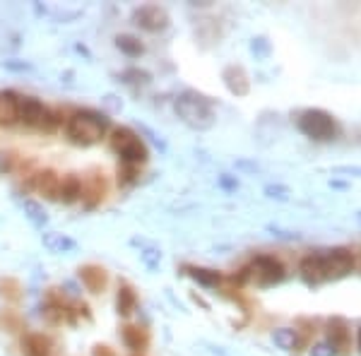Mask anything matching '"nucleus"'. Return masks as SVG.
<instances>
[{
  "mask_svg": "<svg viewBox=\"0 0 361 356\" xmlns=\"http://www.w3.org/2000/svg\"><path fill=\"white\" fill-rule=\"evenodd\" d=\"M111 128V118L94 109H77L65 123V138L77 147L97 145Z\"/></svg>",
  "mask_w": 361,
  "mask_h": 356,
  "instance_id": "f257e3e1",
  "label": "nucleus"
},
{
  "mask_svg": "<svg viewBox=\"0 0 361 356\" xmlns=\"http://www.w3.org/2000/svg\"><path fill=\"white\" fill-rule=\"evenodd\" d=\"M173 111L180 121L193 130H210L217 123V114H214V104L210 97L195 92V89H185L173 99Z\"/></svg>",
  "mask_w": 361,
  "mask_h": 356,
  "instance_id": "f03ea898",
  "label": "nucleus"
},
{
  "mask_svg": "<svg viewBox=\"0 0 361 356\" xmlns=\"http://www.w3.org/2000/svg\"><path fill=\"white\" fill-rule=\"evenodd\" d=\"M296 128L313 143H332L340 135V123L323 109H303L296 116Z\"/></svg>",
  "mask_w": 361,
  "mask_h": 356,
  "instance_id": "7ed1b4c3",
  "label": "nucleus"
},
{
  "mask_svg": "<svg viewBox=\"0 0 361 356\" xmlns=\"http://www.w3.org/2000/svg\"><path fill=\"white\" fill-rule=\"evenodd\" d=\"M131 20L135 27H140L143 32L150 34H162L169 29L171 20H169V13L159 5H140L131 13Z\"/></svg>",
  "mask_w": 361,
  "mask_h": 356,
  "instance_id": "20e7f679",
  "label": "nucleus"
},
{
  "mask_svg": "<svg viewBox=\"0 0 361 356\" xmlns=\"http://www.w3.org/2000/svg\"><path fill=\"white\" fill-rule=\"evenodd\" d=\"M251 275L256 277V282L261 286H273L284 282L287 270L275 256H256L251 263Z\"/></svg>",
  "mask_w": 361,
  "mask_h": 356,
  "instance_id": "39448f33",
  "label": "nucleus"
},
{
  "mask_svg": "<svg viewBox=\"0 0 361 356\" xmlns=\"http://www.w3.org/2000/svg\"><path fill=\"white\" fill-rule=\"evenodd\" d=\"M323 263H325V275L330 279H345L354 270V253L345 246H335L323 251Z\"/></svg>",
  "mask_w": 361,
  "mask_h": 356,
  "instance_id": "423d86ee",
  "label": "nucleus"
},
{
  "mask_svg": "<svg viewBox=\"0 0 361 356\" xmlns=\"http://www.w3.org/2000/svg\"><path fill=\"white\" fill-rule=\"evenodd\" d=\"M298 275H301L303 284L306 286H320L328 282V275H325V263H323V251L318 253H308V256L301 258V265H298Z\"/></svg>",
  "mask_w": 361,
  "mask_h": 356,
  "instance_id": "0eeeda50",
  "label": "nucleus"
},
{
  "mask_svg": "<svg viewBox=\"0 0 361 356\" xmlns=\"http://www.w3.org/2000/svg\"><path fill=\"white\" fill-rule=\"evenodd\" d=\"M44 114H46V106L37 97H20V104H17V123H22L25 128H41Z\"/></svg>",
  "mask_w": 361,
  "mask_h": 356,
  "instance_id": "6e6552de",
  "label": "nucleus"
},
{
  "mask_svg": "<svg viewBox=\"0 0 361 356\" xmlns=\"http://www.w3.org/2000/svg\"><path fill=\"white\" fill-rule=\"evenodd\" d=\"M222 82L234 97H248V92H251V77H248V72L244 70V65L231 63L224 67Z\"/></svg>",
  "mask_w": 361,
  "mask_h": 356,
  "instance_id": "1a4fd4ad",
  "label": "nucleus"
},
{
  "mask_svg": "<svg viewBox=\"0 0 361 356\" xmlns=\"http://www.w3.org/2000/svg\"><path fill=\"white\" fill-rule=\"evenodd\" d=\"M328 342L332 344V349L337 352V356H345L352 342V330H349L345 318H330L328 320Z\"/></svg>",
  "mask_w": 361,
  "mask_h": 356,
  "instance_id": "9d476101",
  "label": "nucleus"
},
{
  "mask_svg": "<svg viewBox=\"0 0 361 356\" xmlns=\"http://www.w3.org/2000/svg\"><path fill=\"white\" fill-rule=\"evenodd\" d=\"M106 195V180L101 173H89L87 180H82V197L80 200L84 202V207L87 210H94V207L99 205L101 200H104Z\"/></svg>",
  "mask_w": 361,
  "mask_h": 356,
  "instance_id": "9b49d317",
  "label": "nucleus"
},
{
  "mask_svg": "<svg viewBox=\"0 0 361 356\" xmlns=\"http://www.w3.org/2000/svg\"><path fill=\"white\" fill-rule=\"evenodd\" d=\"M77 277H80L82 286L87 291L92 294H104L106 284H109V275H106L104 268H99V265H82L80 270H77Z\"/></svg>",
  "mask_w": 361,
  "mask_h": 356,
  "instance_id": "f8f14e48",
  "label": "nucleus"
},
{
  "mask_svg": "<svg viewBox=\"0 0 361 356\" xmlns=\"http://www.w3.org/2000/svg\"><path fill=\"white\" fill-rule=\"evenodd\" d=\"M32 183H34V188H37L44 197H48V200H58L60 178H58V173H55L53 169H44V171L34 173Z\"/></svg>",
  "mask_w": 361,
  "mask_h": 356,
  "instance_id": "ddd939ff",
  "label": "nucleus"
},
{
  "mask_svg": "<svg viewBox=\"0 0 361 356\" xmlns=\"http://www.w3.org/2000/svg\"><path fill=\"white\" fill-rule=\"evenodd\" d=\"M22 349H25V356H48L53 349V340L44 332H29L22 340Z\"/></svg>",
  "mask_w": 361,
  "mask_h": 356,
  "instance_id": "4468645a",
  "label": "nucleus"
},
{
  "mask_svg": "<svg viewBox=\"0 0 361 356\" xmlns=\"http://www.w3.org/2000/svg\"><path fill=\"white\" fill-rule=\"evenodd\" d=\"M121 340L133 354H140V352L147 349L150 335H147V330H143V327H138V325H126L121 330Z\"/></svg>",
  "mask_w": 361,
  "mask_h": 356,
  "instance_id": "2eb2a0df",
  "label": "nucleus"
},
{
  "mask_svg": "<svg viewBox=\"0 0 361 356\" xmlns=\"http://www.w3.org/2000/svg\"><path fill=\"white\" fill-rule=\"evenodd\" d=\"M17 104H20V94L13 89L0 92V126L10 128L17 123Z\"/></svg>",
  "mask_w": 361,
  "mask_h": 356,
  "instance_id": "dca6fc26",
  "label": "nucleus"
},
{
  "mask_svg": "<svg viewBox=\"0 0 361 356\" xmlns=\"http://www.w3.org/2000/svg\"><path fill=\"white\" fill-rule=\"evenodd\" d=\"M118 157H121L123 164H131V166H140L150 159V152H147V145L143 143L140 138H135L133 143H128L123 150H118Z\"/></svg>",
  "mask_w": 361,
  "mask_h": 356,
  "instance_id": "f3484780",
  "label": "nucleus"
},
{
  "mask_svg": "<svg viewBox=\"0 0 361 356\" xmlns=\"http://www.w3.org/2000/svg\"><path fill=\"white\" fill-rule=\"evenodd\" d=\"M116 310L121 318H131V315L138 310V294L131 284H121L116 294Z\"/></svg>",
  "mask_w": 361,
  "mask_h": 356,
  "instance_id": "a211bd4d",
  "label": "nucleus"
},
{
  "mask_svg": "<svg viewBox=\"0 0 361 356\" xmlns=\"http://www.w3.org/2000/svg\"><path fill=\"white\" fill-rule=\"evenodd\" d=\"M80 197H82V178L80 176L70 173V176H65L63 180H60L58 200L63 202V205H75Z\"/></svg>",
  "mask_w": 361,
  "mask_h": 356,
  "instance_id": "6ab92c4d",
  "label": "nucleus"
},
{
  "mask_svg": "<svg viewBox=\"0 0 361 356\" xmlns=\"http://www.w3.org/2000/svg\"><path fill=\"white\" fill-rule=\"evenodd\" d=\"M185 275L193 277L200 286H207V289H212V286L222 284L224 275L217 272V270H210V268H195V265H185Z\"/></svg>",
  "mask_w": 361,
  "mask_h": 356,
  "instance_id": "aec40b11",
  "label": "nucleus"
},
{
  "mask_svg": "<svg viewBox=\"0 0 361 356\" xmlns=\"http://www.w3.org/2000/svg\"><path fill=\"white\" fill-rule=\"evenodd\" d=\"M41 241L51 253H72V251H77V241L70 239V236H65V234H58V231H48V234H44Z\"/></svg>",
  "mask_w": 361,
  "mask_h": 356,
  "instance_id": "412c9836",
  "label": "nucleus"
},
{
  "mask_svg": "<svg viewBox=\"0 0 361 356\" xmlns=\"http://www.w3.org/2000/svg\"><path fill=\"white\" fill-rule=\"evenodd\" d=\"M116 48L121 51V53H126L128 58H140V55L145 53V44L140 41L138 37H133V34H118Z\"/></svg>",
  "mask_w": 361,
  "mask_h": 356,
  "instance_id": "4be33fe9",
  "label": "nucleus"
},
{
  "mask_svg": "<svg viewBox=\"0 0 361 356\" xmlns=\"http://www.w3.org/2000/svg\"><path fill=\"white\" fill-rule=\"evenodd\" d=\"M273 342L282 352H294L298 344V332L294 327H277V330H273Z\"/></svg>",
  "mask_w": 361,
  "mask_h": 356,
  "instance_id": "5701e85b",
  "label": "nucleus"
},
{
  "mask_svg": "<svg viewBox=\"0 0 361 356\" xmlns=\"http://www.w3.org/2000/svg\"><path fill=\"white\" fill-rule=\"evenodd\" d=\"M22 210H25L27 219H29V222L37 229H44L48 224V214H46V210H44V207L39 205L37 200H25V202H22Z\"/></svg>",
  "mask_w": 361,
  "mask_h": 356,
  "instance_id": "b1692460",
  "label": "nucleus"
},
{
  "mask_svg": "<svg viewBox=\"0 0 361 356\" xmlns=\"http://www.w3.org/2000/svg\"><path fill=\"white\" fill-rule=\"evenodd\" d=\"M135 138H138V135H135L133 128H126V126L114 128V130H111V150H114V152L123 150V147H126L128 143H133Z\"/></svg>",
  "mask_w": 361,
  "mask_h": 356,
  "instance_id": "393cba45",
  "label": "nucleus"
},
{
  "mask_svg": "<svg viewBox=\"0 0 361 356\" xmlns=\"http://www.w3.org/2000/svg\"><path fill=\"white\" fill-rule=\"evenodd\" d=\"M248 48H251V53L256 55L258 60H268L270 55H273V44H270L268 37H253Z\"/></svg>",
  "mask_w": 361,
  "mask_h": 356,
  "instance_id": "a878e982",
  "label": "nucleus"
},
{
  "mask_svg": "<svg viewBox=\"0 0 361 356\" xmlns=\"http://www.w3.org/2000/svg\"><path fill=\"white\" fill-rule=\"evenodd\" d=\"M263 193L270 197V200H280V202H284V200H289V195H291V190H289V185H284V183H268L263 188Z\"/></svg>",
  "mask_w": 361,
  "mask_h": 356,
  "instance_id": "bb28decb",
  "label": "nucleus"
},
{
  "mask_svg": "<svg viewBox=\"0 0 361 356\" xmlns=\"http://www.w3.org/2000/svg\"><path fill=\"white\" fill-rule=\"evenodd\" d=\"M121 80L126 84H147L150 82V72L140 70V67H128V70H123Z\"/></svg>",
  "mask_w": 361,
  "mask_h": 356,
  "instance_id": "cd10ccee",
  "label": "nucleus"
},
{
  "mask_svg": "<svg viewBox=\"0 0 361 356\" xmlns=\"http://www.w3.org/2000/svg\"><path fill=\"white\" fill-rule=\"evenodd\" d=\"M58 126H63V111H60V109H46L41 128L46 130V133H53Z\"/></svg>",
  "mask_w": 361,
  "mask_h": 356,
  "instance_id": "c85d7f7f",
  "label": "nucleus"
},
{
  "mask_svg": "<svg viewBox=\"0 0 361 356\" xmlns=\"http://www.w3.org/2000/svg\"><path fill=\"white\" fill-rule=\"evenodd\" d=\"M22 286L17 279H0V294H3L5 298H10V301H20L22 298Z\"/></svg>",
  "mask_w": 361,
  "mask_h": 356,
  "instance_id": "c756f323",
  "label": "nucleus"
},
{
  "mask_svg": "<svg viewBox=\"0 0 361 356\" xmlns=\"http://www.w3.org/2000/svg\"><path fill=\"white\" fill-rule=\"evenodd\" d=\"M138 180V166H131V164H123L118 166V183L121 185H131Z\"/></svg>",
  "mask_w": 361,
  "mask_h": 356,
  "instance_id": "7c9ffc66",
  "label": "nucleus"
},
{
  "mask_svg": "<svg viewBox=\"0 0 361 356\" xmlns=\"http://www.w3.org/2000/svg\"><path fill=\"white\" fill-rule=\"evenodd\" d=\"M332 176H357L361 178L359 164H342V166H332Z\"/></svg>",
  "mask_w": 361,
  "mask_h": 356,
  "instance_id": "2f4dec72",
  "label": "nucleus"
},
{
  "mask_svg": "<svg viewBox=\"0 0 361 356\" xmlns=\"http://www.w3.org/2000/svg\"><path fill=\"white\" fill-rule=\"evenodd\" d=\"M308 354L311 356H337V352L332 349V344L328 340H323V342H315L311 349H308Z\"/></svg>",
  "mask_w": 361,
  "mask_h": 356,
  "instance_id": "473e14b6",
  "label": "nucleus"
},
{
  "mask_svg": "<svg viewBox=\"0 0 361 356\" xmlns=\"http://www.w3.org/2000/svg\"><path fill=\"white\" fill-rule=\"evenodd\" d=\"M17 166V154L8 152V154H0V173H10Z\"/></svg>",
  "mask_w": 361,
  "mask_h": 356,
  "instance_id": "72a5a7b5",
  "label": "nucleus"
},
{
  "mask_svg": "<svg viewBox=\"0 0 361 356\" xmlns=\"http://www.w3.org/2000/svg\"><path fill=\"white\" fill-rule=\"evenodd\" d=\"M140 258H143V263L147 265L150 270H155L157 265H159V260H162V253H159V251H155V248H150V251L140 253Z\"/></svg>",
  "mask_w": 361,
  "mask_h": 356,
  "instance_id": "f704fd0d",
  "label": "nucleus"
},
{
  "mask_svg": "<svg viewBox=\"0 0 361 356\" xmlns=\"http://www.w3.org/2000/svg\"><path fill=\"white\" fill-rule=\"evenodd\" d=\"M140 133H143V135H147V138H150V143H152V145H155V147H157V150L166 152V143H164V140H162V138H159V135H157V133H155V130H150L147 126H140Z\"/></svg>",
  "mask_w": 361,
  "mask_h": 356,
  "instance_id": "c9c22d12",
  "label": "nucleus"
},
{
  "mask_svg": "<svg viewBox=\"0 0 361 356\" xmlns=\"http://www.w3.org/2000/svg\"><path fill=\"white\" fill-rule=\"evenodd\" d=\"M217 183L222 190H239V178L231 176V173H222V176L217 178Z\"/></svg>",
  "mask_w": 361,
  "mask_h": 356,
  "instance_id": "e433bc0d",
  "label": "nucleus"
},
{
  "mask_svg": "<svg viewBox=\"0 0 361 356\" xmlns=\"http://www.w3.org/2000/svg\"><path fill=\"white\" fill-rule=\"evenodd\" d=\"M3 67H5V70H13V72L34 70V65H32V63H25V60H5Z\"/></svg>",
  "mask_w": 361,
  "mask_h": 356,
  "instance_id": "4c0bfd02",
  "label": "nucleus"
},
{
  "mask_svg": "<svg viewBox=\"0 0 361 356\" xmlns=\"http://www.w3.org/2000/svg\"><path fill=\"white\" fill-rule=\"evenodd\" d=\"M101 101H104V106H106V109L111 111V114H118V111L123 109V101L118 99L116 94H106V97L101 99Z\"/></svg>",
  "mask_w": 361,
  "mask_h": 356,
  "instance_id": "58836bf2",
  "label": "nucleus"
},
{
  "mask_svg": "<svg viewBox=\"0 0 361 356\" xmlns=\"http://www.w3.org/2000/svg\"><path fill=\"white\" fill-rule=\"evenodd\" d=\"M268 231H270L273 236H277V239H282V241H296V239H298L296 231H282V229H277V227H273V224L268 227Z\"/></svg>",
  "mask_w": 361,
  "mask_h": 356,
  "instance_id": "ea45409f",
  "label": "nucleus"
},
{
  "mask_svg": "<svg viewBox=\"0 0 361 356\" xmlns=\"http://www.w3.org/2000/svg\"><path fill=\"white\" fill-rule=\"evenodd\" d=\"M92 356H118V354L109 347V344H94Z\"/></svg>",
  "mask_w": 361,
  "mask_h": 356,
  "instance_id": "a19ab883",
  "label": "nucleus"
},
{
  "mask_svg": "<svg viewBox=\"0 0 361 356\" xmlns=\"http://www.w3.org/2000/svg\"><path fill=\"white\" fill-rule=\"evenodd\" d=\"M251 277H253V275H251V265H246V268L234 277V282H236V284H246V282L251 279Z\"/></svg>",
  "mask_w": 361,
  "mask_h": 356,
  "instance_id": "79ce46f5",
  "label": "nucleus"
},
{
  "mask_svg": "<svg viewBox=\"0 0 361 356\" xmlns=\"http://www.w3.org/2000/svg\"><path fill=\"white\" fill-rule=\"evenodd\" d=\"M65 289H70V294H72V296H77V294H80V289H77V286L75 284H72V282H65Z\"/></svg>",
  "mask_w": 361,
  "mask_h": 356,
  "instance_id": "37998d69",
  "label": "nucleus"
},
{
  "mask_svg": "<svg viewBox=\"0 0 361 356\" xmlns=\"http://www.w3.org/2000/svg\"><path fill=\"white\" fill-rule=\"evenodd\" d=\"M330 185H332V188H347V183H342V180H335V178L330 180Z\"/></svg>",
  "mask_w": 361,
  "mask_h": 356,
  "instance_id": "c03bdc74",
  "label": "nucleus"
},
{
  "mask_svg": "<svg viewBox=\"0 0 361 356\" xmlns=\"http://www.w3.org/2000/svg\"><path fill=\"white\" fill-rule=\"evenodd\" d=\"M357 347H359V354H361V327H359V332H357Z\"/></svg>",
  "mask_w": 361,
  "mask_h": 356,
  "instance_id": "a18cd8bd",
  "label": "nucleus"
},
{
  "mask_svg": "<svg viewBox=\"0 0 361 356\" xmlns=\"http://www.w3.org/2000/svg\"><path fill=\"white\" fill-rule=\"evenodd\" d=\"M357 222H359V224H361V210H359V212H357Z\"/></svg>",
  "mask_w": 361,
  "mask_h": 356,
  "instance_id": "49530a36",
  "label": "nucleus"
},
{
  "mask_svg": "<svg viewBox=\"0 0 361 356\" xmlns=\"http://www.w3.org/2000/svg\"><path fill=\"white\" fill-rule=\"evenodd\" d=\"M133 356H140V354H133Z\"/></svg>",
  "mask_w": 361,
  "mask_h": 356,
  "instance_id": "de8ad7c7",
  "label": "nucleus"
}]
</instances>
